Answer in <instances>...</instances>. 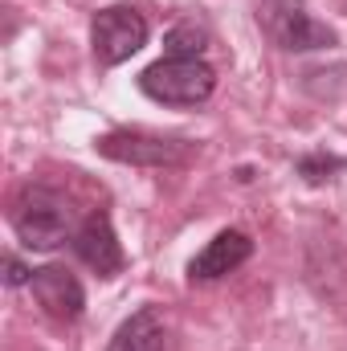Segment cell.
Returning <instances> with one entry per match:
<instances>
[{"label": "cell", "instance_id": "1", "mask_svg": "<svg viewBox=\"0 0 347 351\" xmlns=\"http://www.w3.org/2000/svg\"><path fill=\"white\" fill-rule=\"evenodd\" d=\"M8 225H12L16 241L33 254H53L78 229L70 196L49 188V184H25L8 204Z\"/></svg>", "mask_w": 347, "mask_h": 351}, {"label": "cell", "instance_id": "2", "mask_svg": "<svg viewBox=\"0 0 347 351\" xmlns=\"http://www.w3.org/2000/svg\"><path fill=\"white\" fill-rule=\"evenodd\" d=\"M139 90L172 110H196L217 94V70L208 58H160L139 70Z\"/></svg>", "mask_w": 347, "mask_h": 351}, {"label": "cell", "instance_id": "3", "mask_svg": "<svg viewBox=\"0 0 347 351\" xmlns=\"http://www.w3.org/2000/svg\"><path fill=\"white\" fill-rule=\"evenodd\" d=\"M94 152L127 168H184L200 156V143L184 135L143 131V127H115L94 139Z\"/></svg>", "mask_w": 347, "mask_h": 351}, {"label": "cell", "instance_id": "4", "mask_svg": "<svg viewBox=\"0 0 347 351\" xmlns=\"http://www.w3.org/2000/svg\"><path fill=\"white\" fill-rule=\"evenodd\" d=\"M258 29L282 53H323L339 45V33L319 21L307 0H258Z\"/></svg>", "mask_w": 347, "mask_h": 351}, {"label": "cell", "instance_id": "5", "mask_svg": "<svg viewBox=\"0 0 347 351\" xmlns=\"http://www.w3.org/2000/svg\"><path fill=\"white\" fill-rule=\"evenodd\" d=\"M152 41V25L135 4H106L90 16V53L102 70L131 62Z\"/></svg>", "mask_w": 347, "mask_h": 351}, {"label": "cell", "instance_id": "6", "mask_svg": "<svg viewBox=\"0 0 347 351\" xmlns=\"http://www.w3.org/2000/svg\"><path fill=\"white\" fill-rule=\"evenodd\" d=\"M70 245H74V258L86 265V269H94L102 282H110V278H119L127 269V250H123V241H119L115 221H110L106 208L86 213V221L74 229Z\"/></svg>", "mask_w": 347, "mask_h": 351}, {"label": "cell", "instance_id": "7", "mask_svg": "<svg viewBox=\"0 0 347 351\" xmlns=\"http://www.w3.org/2000/svg\"><path fill=\"white\" fill-rule=\"evenodd\" d=\"M29 294L53 323H78L86 315V286L70 265L62 262L37 265L33 282H29Z\"/></svg>", "mask_w": 347, "mask_h": 351}, {"label": "cell", "instance_id": "8", "mask_svg": "<svg viewBox=\"0 0 347 351\" xmlns=\"http://www.w3.org/2000/svg\"><path fill=\"white\" fill-rule=\"evenodd\" d=\"M254 258V237L246 229H221L213 241H204V250L188 262V286H208L229 278L233 269Z\"/></svg>", "mask_w": 347, "mask_h": 351}, {"label": "cell", "instance_id": "9", "mask_svg": "<svg viewBox=\"0 0 347 351\" xmlns=\"http://www.w3.org/2000/svg\"><path fill=\"white\" fill-rule=\"evenodd\" d=\"M106 351H168V323L160 306H139L131 311L106 339Z\"/></svg>", "mask_w": 347, "mask_h": 351}, {"label": "cell", "instance_id": "10", "mask_svg": "<svg viewBox=\"0 0 347 351\" xmlns=\"http://www.w3.org/2000/svg\"><path fill=\"white\" fill-rule=\"evenodd\" d=\"M208 29L196 21H180L164 33V58H208Z\"/></svg>", "mask_w": 347, "mask_h": 351}, {"label": "cell", "instance_id": "11", "mask_svg": "<svg viewBox=\"0 0 347 351\" xmlns=\"http://www.w3.org/2000/svg\"><path fill=\"white\" fill-rule=\"evenodd\" d=\"M347 168V160L339 156H331V152H323V147H315V152H302L298 160H294V176L302 180V184H311V188H319V184H331L335 176Z\"/></svg>", "mask_w": 347, "mask_h": 351}, {"label": "cell", "instance_id": "12", "mask_svg": "<svg viewBox=\"0 0 347 351\" xmlns=\"http://www.w3.org/2000/svg\"><path fill=\"white\" fill-rule=\"evenodd\" d=\"M33 269H37V265H25L16 254H4V286H8V290L29 286V282H33Z\"/></svg>", "mask_w": 347, "mask_h": 351}]
</instances>
